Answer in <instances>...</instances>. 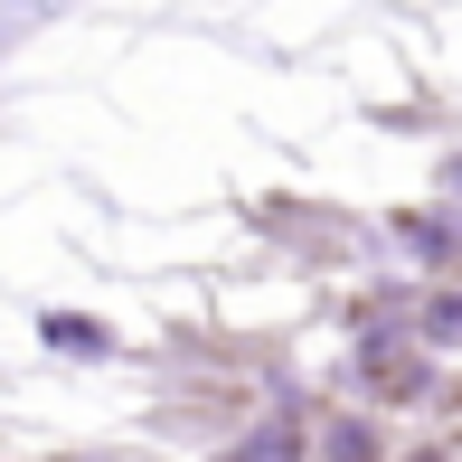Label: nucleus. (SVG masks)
Segmentation results:
<instances>
[{
    "mask_svg": "<svg viewBox=\"0 0 462 462\" xmlns=\"http://www.w3.org/2000/svg\"><path fill=\"white\" fill-rule=\"evenodd\" d=\"M48 340H57V349H104V330H95V321H48Z\"/></svg>",
    "mask_w": 462,
    "mask_h": 462,
    "instance_id": "obj_1",
    "label": "nucleus"
}]
</instances>
